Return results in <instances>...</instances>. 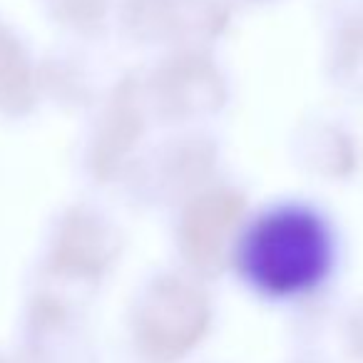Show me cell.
<instances>
[{
  "mask_svg": "<svg viewBox=\"0 0 363 363\" xmlns=\"http://www.w3.org/2000/svg\"><path fill=\"white\" fill-rule=\"evenodd\" d=\"M212 311L192 286L155 284L132 313L130 343L137 363H184L207 338Z\"/></svg>",
  "mask_w": 363,
  "mask_h": 363,
  "instance_id": "obj_2",
  "label": "cell"
},
{
  "mask_svg": "<svg viewBox=\"0 0 363 363\" xmlns=\"http://www.w3.org/2000/svg\"><path fill=\"white\" fill-rule=\"evenodd\" d=\"M0 363H30L26 356H18V353H6L0 351Z\"/></svg>",
  "mask_w": 363,
  "mask_h": 363,
  "instance_id": "obj_3",
  "label": "cell"
},
{
  "mask_svg": "<svg viewBox=\"0 0 363 363\" xmlns=\"http://www.w3.org/2000/svg\"><path fill=\"white\" fill-rule=\"evenodd\" d=\"M333 237L316 212L281 207L264 214L244 237L239 269L244 279L269 298H298L328 277Z\"/></svg>",
  "mask_w": 363,
  "mask_h": 363,
  "instance_id": "obj_1",
  "label": "cell"
}]
</instances>
